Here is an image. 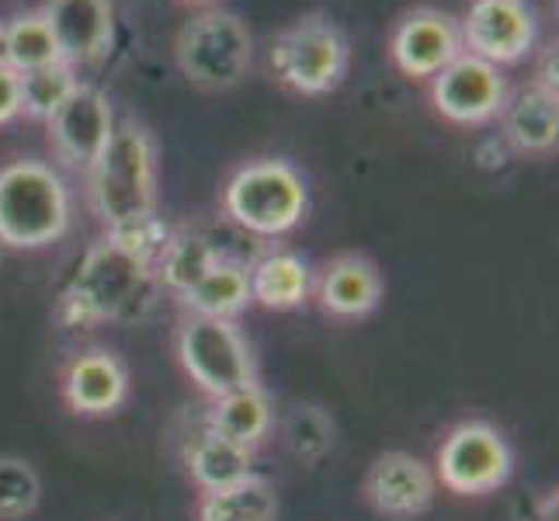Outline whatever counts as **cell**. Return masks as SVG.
<instances>
[{
    "label": "cell",
    "mask_w": 559,
    "mask_h": 521,
    "mask_svg": "<svg viewBox=\"0 0 559 521\" xmlns=\"http://www.w3.org/2000/svg\"><path fill=\"white\" fill-rule=\"evenodd\" d=\"M278 518V494L272 479L250 473L240 484L223 490L199 494L195 521H275Z\"/></svg>",
    "instance_id": "603a6c76"
},
{
    "label": "cell",
    "mask_w": 559,
    "mask_h": 521,
    "mask_svg": "<svg viewBox=\"0 0 559 521\" xmlns=\"http://www.w3.org/2000/svg\"><path fill=\"white\" fill-rule=\"evenodd\" d=\"M202 424L216 435H223L226 441H234V446L254 452L275 428L272 396H267L258 382V386H247V390H234L226 396L205 400Z\"/></svg>",
    "instance_id": "ffe728a7"
},
{
    "label": "cell",
    "mask_w": 559,
    "mask_h": 521,
    "mask_svg": "<svg viewBox=\"0 0 559 521\" xmlns=\"http://www.w3.org/2000/svg\"><path fill=\"white\" fill-rule=\"evenodd\" d=\"M115 122L119 119H115L108 94L81 81V87L70 94L67 105L46 122V140L56 164L76 174H87L94 161L105 153Z\"/></svg>",
    "instance_id": "7c38bea8"
},
{
    "label": "cell",
    "mask_w": 559,
    "mask_h": 521,
    "mask_svg": "<svg viewBox=\"0 0 559 521\" xmlns=\"http://www.w3.org/2000/svg\"><path fill=\"white\" fill-rule=\"evenodd\" d=\"M313 299L331 320H361L382 303V272L369 254L344 250L313 272Z\"/></svg>",
    "instance_id": "2e32d148"
},
{
    "label": "cell",
    "mask_w": 559,
    "mask_h": 521,
    "mask_svg": "<svg viewBox=\"0 0 559 521\" xmlns=\"http://www.w3.org/2000/svg\"><path fill=\"white\" fill-rule=\"evenodd\" d=\"M0 63H4V22H0Z\"/></svg>",
    "instance_id": "f546056e"
},
{
    "label": "cell",
    "mask_w": 559,
    "mask_h": 521,
    "mask_svg": "<svg viewBox=\"0 0 559 521\" xmlns=\"http://www.w3.org/2000/svg\"><path fill=\"white\" fill-rule=\"evenodd\" d=\"M275 81L302 98H320L344 84L352 70V43L326 11H306L267 46Z\"/></svg>",
    "instance_id": "8992f818"
},
{
    "label": "cell",
    "mask_w": 559,
    "mask_h": 521,
    "mask_svg": "<svg viewBox=\"0 0 559 521\" xmlns=\"http://www.w3.org/2000/svg\"><path fill=\"white\" fill-rule=\"evenodd\" d=\"M508 76L500 67L462 52L445 70L428 81V98L441 122L459 129H484L497 122L508 98Z\"/></svg>",
    "instance_id": "9c48e42d"
},
{
    "label": "cell",
    "mask_w": 559,
    "mask_h": 521,
    "mask_svg": "<svg viewBox=\"0 0 559 521\" xmlns=\"http://www.w3.org/2000/svg\"><path fill=\"white\" fill-rule=\"evenodd\" d=\"M361 497L376 514L390 521H414L428 514L438 500V476L431 462L414 452H379L361 476Z\"/></svg>",
    "instance_id": "4fadbf2b"
},
{
    "label": "cell",
    "mask_w": 559,
    "mask_h": 521,
    "mask_svg": "<svg viewBox=\"0 0 559 521\" xmlns=\"http://www.w3.org/2000/svg\"><path fill=\"white\" fill-rule=\"evenodd\" d=\"M76 73H81V70H73L63 60L17 73V94H22V115H25V119L46 126L52 115L67 105L70 94L81 87V76H76Z\"/></svg>",
    "instance_id": "cb8c5ba5"
},
{
    "label": "cell",
    "mask_w": 559,
    "mask_h": 521,
    "mask_svg": "<svg viewBox=\"0 0 559 521\" xmlns=\"http://www.w3.org/2000/svg\"><path fill=\"white\" fill-rule=\"evenodd\" d=\"M178 306L185 317L240 320L254 306V299H250L247 261L223 254L185 296H178Z\"/></svg>",
    "instance_id": "44dd1931"
},
{
    "label": "cell",
    "mask_w": 559,
    "mask_h": 521,
    "mask_svg": "<svg viewBox=\"0 0 559 521\" xmlns=\"http://www.w3.org/2000/svg\"><path fill=\"white\" fill-rule=\"evenodd\" d=\"M73 196L63 174L46 161L11 157L0 167V244L43 250L70 234Z\"/></svg>",
    "instance_id": "3957f363"
},
{
    "label": "cell",
    "mask_w": 559,
    "mask_h": 521,
    "mask_svg": "<svg viewBox=\"0 0 559 521\" xmlns=\"http://www.w3.org/2000/svg\"><path fill=\"white\" fill-rule=\"evenodd\" d=\"M219 258H223V250L216 247V240H212L205 229H199V226H170L160 254H157V261H153V279H157L160 293H167L170 299H178Z\"/></svg>",
    "instance_id": "7402d4cb"
},
{
    "label": "cell",
    "mask_w": 559,
    "mask_h": 521,
    "mask_svg": "<svg viewBox=\"0 0 559 521\" xmlns=\"http://www.w3.org/2000/svg\"><path fill=\"white\" fill-rule=\"evenodd\" d=\"M60 60L73 70L108 60L115 46V8L111 0H46L43 8Z\"/></svg>",
    "instance_id": "9a60e30c"
},
{
    "label": "cell",
    "mask_w": 559,
    "mask_h": 521,
    "mask_svg": "<svg viewBox=\"0 0 559 521\" xmlns=\"http://www.w3.org/2000/svg\"><path fill=\"white\" fill-rule=\"evenodd\" d=\"M84 178L87 205L105 229L157 216V143L132 115L115 122L105 153Z\"/></svg>",
    "instance_id": "7a4b0ae2"
},
{
    "label": "cell",
    "mask_w": 559,
    "mask_h": 521,
    "mask_svg": "<svg viewBox=\"0 0 559 521\" xmlns=\"http://www.w3.org/2000/svg\"><path fill=\"white\" fill-rule=\"evenodd\" d=\"M160 285L153 279V264L136 258L111 237H98L73 279L56 299V323L63 331H87L102 323H140L150 317Z\"/></svg>",
    "instance_id": "6da1fadb"
},
{
    "label": "cell",
    "mask_w": 559,
    "mask_h": 521,
    "mask_svg": "<svg viewBox=\"0 0 559 521\" xmlns=\"http://www.w3.org/2000/svg\"><path fill=\"white\" fill-rule=\"evenodd\" d=\"M438 487L459 497H487L500 490L514 473V452L504 431L490 421H459L445 431L435 452Z\"/></svg>",
    "instance_id": "ba28073f"
},
{
    "label": "cell",
    "mask_w": 559,
    "mask_h": 521,
    "mask_svg": "<svg viewBox=\"0 0 559 521\" xmlns=\"http://www.w3.org/2000/svg\"><path fill=\"white\" fill-rule=\"evenodd\" d=\"M250 299L261 310L293 313L313 299V268L288 247H264L254 261H247Z\"/></svg>",
    "instance_id": "d6986e66"
},
{
    "label": "cell",
    "mask_w": 559,
    "mask_h": 521,
    "mask_svg": "<svg viewBox=\"0 0 559 521\" xmlns=\"http://www.w3.org/2000/svg\"><path fill=\"white\" fill-rule=\"evenodd\" d=\"M60 396L73 417H111L129 400V369L111 347H84L67 358L60 372Z\"/></svg>",
    "instance_id": "5bb4252c"
},
{
    "label": "cell",
    "mask_w": 559,
    "mask_h": 521,
    "mask_svg": "<svg viewBox=\"0 0 559 521\" xmlns=\"http://www.w3.org/2000/svg\"><path fill=\"white\" fill-rule=\"evenodd\" d=\"M22 119V94H17V73L0 63V126Z\"/></svg>",
    "instance_id": "83f0119b"
},
{
    "label": "cell",
    "mask_w": 559,
    "mask_h": 521,
    "mask_svg": "<svg viewBox=\"0 0 559 521\" xmlns=\"http://www.w3.org/2000/svg\"><path fill=\"white\" fill-rule=\"evenodd\" d=\"M282 441L299 466L313 470L334 449V421L317 403H296L282 421Z\"/></svg>",
    "instance_id": "484cf974"
},
{
    "label": "cell",
    "mask_w": 559,
    "mask_h": 521,
    "mask_svg": "<svg viewBox=\"0 0 559 521\" xmlns=\"http://www.w3.org/2000/svg\"><path fill=\"white\" fill-rule=\"evenodd\" d=\"M310 188L282 157H254L240 164L223 185V212L243 234L278 240L306 220Z\"/></svg>",
    "instance_id": "277c9868"
},
{
    "label": "cell",
    "mask_w": 559,
    "mask_h": 521,
    "mask_svg": "<svg viewBox=\"0 0 559 521\" xmlns=\"http://www.w3.org/2000/svg\"><path fill=\"white\" fill-rule=\"evenodd\" d=\"M178 459L185 466V476L191 479V487L199 494L223 490V487L240 484V479L254 473V452L240 449L212 428H205L202 417H199V424H191V428L181 435Z\"/></svg>",
    "instance_id": "ac0fdd59"
},
{
    "label": "cell",
    "mask_w": 559,
    "mask_h": 521,
    "mask_svg": "<svg viewBox=\"0 0 559 521\" xmlns=\"http://www.w3.org/2000/svg\"><path fill=\"white\" fill-rule=\"evenodd\" d=\"M175 355L181 372L205 400L258 386V362L237 320L181 317L175 331Z\"/></svg>",
    "instance_id": "52a82bcc"
},
{
    "label": "cell",
    "mask_w": 559,
    "mask_h": 521,
    "mask_svg": "<svg viewBox=\"0 0 559 521\" xmlns=\"http://www.w3.org/2000/svg\"><path fill=\"white\" fill-rule=\"evenodd\" d=\"M60 60L56 38L43 11H22L4 22V67L14 73L38 70Z\"/></svg>",
    "instance_id": "d4e9b609"
},
{
    "label": "cell",
    "mask_w": 559,
    "mask_h": 521,
    "mask_svg": "<svg viewBox=\"0 0 559 521\" xmlns=\"http://www.w3.org/2000/svg\"><path fill=\"white\" fill-rule=\"evenodd\" d=\"M178 4H188V8H209V4H216V0H178Z\"/></svg>",
    "instance_id": "f1b7e54d"
},
{
    "label": "cell",
    "mask_w": 559,
    "mask_h": 521,
    "mask_svg": "<svg viewBox=\"0 0 559 521\" xmlns=\"http://www.w3.org/2000/svg\"><path fill=\"white\" fill-rule=\"evenodd\" d=\"M175 63L185 81L205 91L223 94L247 81L254 67V35L234 11L205 8L191 14L175 35Z\"/></svg>",
    "instance_id": "5b68a950"
},
{
    "label": "cell",
    "mask_w": 559,
    "mask_h": 521,
    "mask_svg": "<svg viewBox=\"0 0 559 521\" xmlns=\"http://www.w3.org/2000/svg\"><path fill=\"white\" fill-rule=\"evenodd\" d=\"M385 52L407 81L428 84L431 76H438L466 52L462 49L459 17L428 4L403 11L390 28V38H385Z\"/></svg>",
    "instance_id": "30bf717a"
},
{
    "label": "cell",
    "mask_w": 559,
    "mask_h": 521,
    "mask_svg": "<svg viewBox=\"0 0 559 521\" xmlns=\"http://www.w3.org/2000/svg\"><path fill=\"white\" fill-rule=\"evenodd\" d=\"M497 122L508 150L522 157H552L559 146V94L528 76L525 84L508 87Z\"/></svg>",
    "instance_id": "e0dca14e"
},
{
    "label": "cell",
    "mask_w": 559,
    "mask_h": 521,
    "mask_svg": "<svg viewBox=\"0 0 559 521\" xmlns=\"http://www.w3.org/2000/svg\"><path fill=\"white\" fill-rule=\"evenodd\" d=\"M462 49L493 67H514L538 43V14L528 0H469L459 17Z\"/></svg>",
    "instance_id": "8fae6325"
},
{
    "label": "cell",
    "mask_w": 559,
    "mask_h": 521,
    "mask_svg": "<svg viewBox=\"0 0 559 521\" xmlns=\"http://www.w3.org/2000/svg\"><path fill=\"white\" fill-rule=\"evenodd\" d=\"M43 500V479L22 455H0V521H25Z\"/></svg>",
    "instance_id": "4316f807"
}]
</instances>
